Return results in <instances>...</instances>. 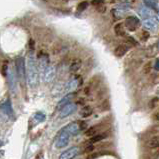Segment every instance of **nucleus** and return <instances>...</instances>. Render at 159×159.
<instances>
[{
	"mask_svg": "<svg viewBox=\"0 0 159 159\" xmlns=\"http://www.w3.org/2000/svg\"><path fill=\"white\" fill-rule=\"evenodd\" d=\"M79 151H80L79 147L73 146L69 149H67V150H65V151H63L61 153V155L59 156V159H73L78 155Z\"/></svg>",
	"mask_w": 159,
	"mask_h": 159,
	"instance_id": "nucleus-6",
	"label": "nucleus"
},
{
	"mask_svg": "<svg viewBox=\"0 0 159 159\" xmlns=\"http://www.w3.org/2000/svg\"><path fill=\"white\" fill-rule=\"evenodd\" d=\"M88 6V2H86V1H82V2H80L78 4V6H77V10H78L79 12L81 11H83L86 9V7Z\"/></svg>",
	"mask_w": 159,
	"mask_h": 159,
	"instance_id": "nucleus-25",
	"label": "nucleus"
},
{
	"mask_svg": "<svg viewBox=\"0 0 159 159\" xmlns=\"http://www.w3.org/2000/svg\"><path fill=\"white\" fill-rule=\"evenodd\" d=\"M0 109H1V110L8 116H13V114H14L13 108L11 106V102L9 99H7L6 101H4L2 104H0Z\"/></svg>",
	"mask_w": 159,
	"mask_h": 159,
	"instance_id": "nucleus-13",
	"label": "nucleus"
},
{
	"mask_svg": "<svg viewBox=\"0 0 159 159\" xmlns=\"http://www.w3.org/2000/svg\"><path fill=\"white\" fill-rule=\"evenodd\" d=\"M144 4L148 8H156L157 7V1H144Z\"/></svg>",
	"mask_w": 159,
	"mask_h": 159,
	"instance_id": "nucleus-26",
	"label": "nucleus"
},
{
	"mask_svg": "<svg viewBox=\"0 0 159 159\" xmlns=\"http://www.w3.org/2000/svg\"><path fill=\"white\" fill-rule=\"evenodd\" d=\"M129 50V47L127 46V45H119V46H117V48L114 50V54L117 56V57H122L123 55L128 52Z\"/></svg>",
	"mask_w": 159,
	"mask_h": 159,
	"instance_id": "nucleus-16",
	"label": "nucleus"
},
{
	"mask_svg": "<svg viewBox=\"0 0 159 159\" xmlns=\"http://www.w3.org/2000/svg\"><path fill=\"white\" fill-rule=\"evenodd\" d=\"M79 125H80V130H83V129L86 128V127H87V124H86V122H85V121L80 122Z\"/></svg>",
	"mask_w": 159,
	"mask_h": 159,
	"instance_id": "nucleus-30",
	"label": "nucleus"
},
{
	"mask_svg": "<svg viewBox=\"0 0 159 159\" xmlns=\"http://www.w3.org/2000/svg\"><path fill=\"white\" fill-rule=\"evenodd\" d=\"M38 63H39V70L41 71L42 74H43V72L49 66V63H50V61H49V57H48L47 54H43V55H40L39 56Z\"/></svg>",
	"mask_w": 159,
	"mask_h": 159,
	"instance_id": "nucleus-12",
	"label": "nucleus"
},
{
	"mask_svg": "<svg viewBox=\"0 0 159 159\" xmlns=\"http://www.w3.org/2000/svg\"><path fill=\"white\" fill-rule=\"evenodd\" d=\"M86 135H87V136L96 135V128H95V127H90V128L86 131Z\"/></svg>",
	"mask_w": 159,
	"mask_h": 159,
	"instance_id": "nucleus-27",
	"label": "nucleus"
},
{
	"mask_svg": "<svg viewBox=\"0 0 159 159\" xmlns=\"http://www.w3.org/2000/svg\"><path fill=\"white\" fill-rule=\"evenodd\" d=\"M140 25V21L135 16H128L125 19V27L129 31H135Z\"/></svg>",
	"mask_w": 159,
	"mask_h": 159,
	"instance_id": "nucleus-5",
	"label": "nucleus"
},
{
	"mask_svg": "<svg viewBox=\"0 0 159 159\" xmlns=\"http://www.w3.org/2000/svg\"><path fill=\"white\" fill-rule=\"evenodd\" d=\"M63 129H64L70 136L71 135H77L81 131L80 125H79L78 122H71V123H69L67 126H65Z\"/></svg>",
	"mask_w": 159,
	"mask_h": 159,
	"instance_id": "nucleus-9",
	"label": "nucleus"
},
{
	"mask_svg": "<svg viewBox=\"0 0 159 159\" xmlns=\"http://www.w3.org/2000/svg\"><path fill=\"white\" fill-rule=\"evenodd\" d=\"M1 145H2V141H0V146H1Z\"/></svg>",
	"mask_w": 159,
	"mask_h": 159,
	"instance_id": "nucleus-37",
	"label": "nucleus"
},
{
	"mask_svg": "<svg viewBox=\"0 0 159 159\" xmlns=\"http://www.w3.org/2000/svg\"><path fill=\"white\" fill-rule=\"evenodd\" d=\"M106 134L105 133H103V134H96V135H94L91 137V139L89 140V143H96V142H99V141H101V140H103L104 138L106 137Z\"/></svg>",
	"mask_w": 159,
	"mask_h": 159,
	"instance_id": "nucleus-19",
	"label": "nucleus"
},
{
	"mask_svg": "<svg viewBox=\"0 0 159 159\" xmlns=\"http://www.w3.org/2000/svg\"><path fill=\"white\" fill-rule=\"evenodd\" d=\"M80 79H79V77H74V78H72L71 80H69L68 82L66 83L65 85V90L68 92H70L71 91H73V90H75L78 86L80 85Z\"/></svg>",
	"mask_w": 159,
	"mask_h": 159,
	"instance_id": "nucleus-11",
	"label": "nucleus"
},
{
	"mask_svg": "<svg viewBox=\"0 0 159 159\" xmlns=\"http://www.w3.org/2000/svg\"><path fill=\"white\" fill-rule=\"evenodd\" d=\"M16 70L17 77L22 83H24L26 71H25V59L23 56H18L16 58Z\"/></svg>",
	"mask_w": 159,
	"mask_h": 159,
	"instance_id": "nucleus-2",
	"label": "nucleus"
},
{
	"mask_svg": "<svg viewBox=\"0 0 159 159\" xmlns=\"http://www.w3.org/2000/svg\"><path fill=\"white\" fill-rule=\"evenodd\" d=\"M29 45H30V48H31V49H33V47H34V42H33V40H30Z\"/></svg>",
	"mask_w": 159,
	"mask_h": 159,
	"instance_id": "nucleus-36",
	"label": "nucleus"
},
{
	"mask_svg": "<svg viewBox=\"0 0 159 159\" xmlns=\"http://www.w3.org/2000/svg\"><path fill=\"white\" fill-rule=\"evenodd\" d=\"M105 6H104V5H102V3L101 4H99V5H97V10L99 11V12H104V11H105Z\"/></svg>",
	"mask_w": 159,
	"mask_h": 159,
	"instance_id": "nucleus-29",
	"label": "nucleus"
},
{
	"mask_svg": "<svg viewBox=\"0 0 159 159\" xmlns=\"http://www.w3.org/2000/svg\"><path fill=\"white\" fill-rule=\"evenodd\" d=\"M148 145H149V147H151V148H155V147L159 146V139L158 138L151 139L150 141H149Z\"/></svg>",
	"mask_w": 159,
	"mask_h": 159,
	"instance_id": "nucleus-24",
	"label": "nucleus"
},
{
	"mask_svg": "<svg viewBox=\"0 0 159 159\" xmlns=\"http://www.w3.org/2000/svg\"><path fill=\"white\" fill-rule=\"evenodd\" d=\"M80 66H81V61H80V60H75V61L71 64V66H70V70H71L72 72H75V71H77V70L79 69Z\"/></svg>",
	"mask_w": 159,
	"mask_h": 159,
	"instance_id": "nucleus-23",
	"label": "nucleus"
},
{
	"mask_svg": "<svg viewBox=\"0 0 159 159\" xmlns=\"http://www.w3.org/2000/svg\"><path fill=\"white\" fill-rule=\"evenodd\" d=\"M55 75H56V67L54 65H49L43 72L44 82H46V83L51 82V81L55 78Z\"/></svg>",
	"mask_w": 159,
	"mask_h": 159,
	"instance_id": "nucleus-4",
	"label": "nucleus"
},
{
	"mask_svg": "<svg viewBox=\"0 0 159 159\" xmlns=\"http://www.w3.org/2000/svg\"><path fill=\"white\" fill-rule=\"evenodd\" d=\"M148 38H149V33L147 32V31H144V32L142 33V39L147 40Z\"/></svg>",
	"mask_w": 159,
	"mask_h": 159,
	"instance_id": "nucleus-31",
	"label": "nucleus"
},
{
	"mask_svg": "<svg viewBox=\"0 0 159 159\" xmlns=\"http://www.w3.org/2000/svg\"><path fill=\"white\" fill-rule=\"evenodd\" d=\"M112 14H113V17H114L115 19H120V18L123 17L124 11L121 10V9L115 8V9H113V10H112Z\"/></svg>",
	"mask_w": 159,
	"mask_h": 159,
	"instance_id": "nucleus-21",
	"label": "nucleus"
},
{
	"mask_svg": "<svg viewBox=\"0 0 159 159\" xmlns=\"http://www.w3.org/2000/svg\"><path fill=\"white\" fill-rule=\"evenodd\" d=\"M128 41L133 45H137V42H136L134 40V38H132V37H128Z\"/></svg>",
	"mask_w": 159,
	"mask_h": 159,
	"instance_id": "nucleus-33",
	"label": "nucleus"
},
{
	"mask_svg": "<svg viewBox=\"0 0 159 159\" xmlns=\"http://www.w3.org/2000/svg\"><path fill=\"white\" fill-rule=\"evenodd\" d=\"M138 14L139 16L143 18V19H148V18H150V16L152 15V11L149 9L148 7L146 6H142L138 9Z\"/></svg>",
	"mask_w": 159,
	"mask_h": 159,
	"instance_id": "nucleus-14",
	"label": "nucleus"
},
{
	"mask_svg": "<svg viewBox=\"0 0 159 159\" xmlns=\"http://www.w3.org/2000/svg\"><path fill=\"white\" fill-rule=\"evenodd\" d=\"M8 82H9V88H10L11 91L14 93L15 89H16V85H17V79H16V75L14 73V71L11 68L8 69Z\"/></svg>",
	"mask_w": 159,
	"mask_h": 159,
	"instance_id": "nucleus-10",
	"label": "nucleus"
},
{
	"mask_svg": "<svg viewBox=\"0 0 159 159\" xmlns=\"http://www.w3.org/2000/svg\"><path fill=\"white\" fill-rule=\"evenodd\" d=\"M158 20L154 17H150L148 19L142 21V26L146 30H156L158 28Z\"/></svg>",
	"mask_w": 159,
	"mask_h": 159,
	"instance_id": "nucleus-8",
	"label": "nucleus"
},
{
	"mask_svg": "<svg viewBox=\"0 0 159 159\" xmlns=\"http://www.w3.org/2000/svg\"><path fill=\"white\" fill-rule=\"evenodd\" d=\"M114 31L117 36H124L125 35V30H124V27L122 23H118L117 25H115Z\"/></svg>",
	"mask_w": 159,
	"mask_h": 159,
	"instance_id": "nucleus-18",
	"label": "nucleus"
},
{
	"mask_svg": "<svg viewBox=\"0 0 159 159\" xmlns=\"http://www.w3.org/2000/svg\"><path fill=\"white\" fill-rule=\"evenodd\" d=\"M76 109H77V105L75 103H69V104H67V105H65L64 107L61 108L59 116H60V118H65L67 116L71 115L72 113H74Z\"/></svg>",
	"mask_w": 159,
	"mask_h": 159,
	"instance_id": "nucleus-7",
	"label": "nucleus"
},
{
	"mask_svg": "<svg viewBox=\"0 0 159 159\" xmlns=\"http://www.w3.org/2000/svg\"><path fill=\"white\" fill-rule=\"evenodd\" d=\"M155 69L157 70V71H159V58L158 59H156V61H155Z\"/></svg>",
	"mask_w": 159,
	"mask_h": 159,
	"instance_id": "nucleus-34",
	"label": "nucleus"
},
{
	"mask_svg": "<svg viewBox=\"0 0 159 159\" xmlns=\"http://www.w3.org/2000/svg\"><path fill=\"white\" fill-rule=\"evenodd\" d=\"M74 98V94L73 93H68L67 95H65L64 97H63L60 101H59L58 105H57V108H61V107H64L67 104L71 103V100Z\"/></svg>",
	"mask_w": 159,
	"mask_h": 159,
	"instance_id": "nucleus-15",
	"label": "nucleus"
},
{
	"mask_svg": "<svg viewBox=\"0 0 159 159\" xmlns=\"http://www.w3.org/2000/svg\"><path fill=\"white\" fill-rule=\"evenodd\" d=\"M38 68L36 65V60L32 53L29 54L28 63H27V81L30 87H35L38 84Z\"/></svg>",
	"mask_w": 159,
	"mask_h": 159,
	"instance_id": "nucleus-1",
	"label": "nucleus"
},
{
	"mask_svg": "<svg viewBox=\"0 0 159 159\" xmlns=\"http://www.w3.org/2000/svg\"><path fill=\"white\" fill-rule=\"evenodd\" d=\"M130 1H122V2H120L119 4H118V9H121V10H123V11H125V10H128V9L130 8Z\"/></svg>",
	"mask_w": 159,
	"mask_h": 159,
	"instance_id": "nucleus-22",
	"label": "nucleus"
},
{
	"mask_svg": "<svg viewBox=\"0 0 159 159\" xmlns=\"http://www.w3.org/2000/svg\"><path fill=\"white\" fill-rule=\"evenodd\" d=\"M70 140V135L68 134L64 129L60 130V132L58 133L57 139L55 141V146L57 148H63L68 145Z\"/></svg>",
	"mask_w": 159,
	"mask_h": 159,
	"instance_id": "nucleus-3",
	"label": "nucleus"
},
{
	"mask_svg": "<svg viewBox=\"0 0 159 159\" xmlns=\"http://www.w3.org/2000/svg\"><path fill=\"white\" fill-rule=\"evenodd\" d=\"M93 150H94V146H93V145H89V146L85 149L86 152H92Z\"/></svg>",
	"mask_w": 159,
	"mask_h": 159,
	"instance_id": "nucleus-32",
	"label": "nucleus"
},
{
	"mask_svg": "<svg viewBox=\"0 0 159 159\" xmlns=\"http://www.w3.org/2000/svg\"><path fill=\"white\" fill-rule=\"evenodd\" d=\"M33 119L36 121V123H40V122L45 121V119H46V115H45L42 111H38L33 115Z\"/></svg>",
	"mask_w": 159,
	"mask_h": 159,
	"instance_id": "nucleus-17",
	"label": "nucleus"
},
{
	"mask_svg": "<svg viewBox=\"0 0 159 159\" xmlns=\"http://www.w3.org/2000/svg\"><path fill=\"white\" fill-rule=\"evenodd\" d=\"M91 114H92V109L89 106H85L82 108V110H81V116L83 118H87Z\"/></svg>",
	"mask_w": 159,
	"mask_h": 159,
	"instance_id": "nucleus-20",
	"label": "nucleus"
},
{
	"mask_svg": "<svg viewBox=\"0 0 159 159\" xmlns=\"http://www.w3.org/2000/svg\"><path fill=\"white\" fill-rule=\"evenodd\" d=\"M153 117L155 120H159V113H155V114L153 115Z\"/></svg>",
	"mask_w": 159,
	"mask_h": 159,
	"instance_id": "nucleus-35",
	"label": "nucleus"
},
{
	"mask_svg": "<svg viewBox=\"0 0 159 159\" xmlns=\"http://www.w3.org/2000/svg\"><path fill=\"white\" fill-rule=\"evenodd\" d=\"M151 63L150 62H148V63H146V65L144 66V69H143V71H144V73H148L149 71L151 70Z\"/></svg>",
	"mask_w": 159,
	"mask_h": 159,
	"instance_id": "nucleus-28",
	"label": "nucleus"
}]
</instances>
